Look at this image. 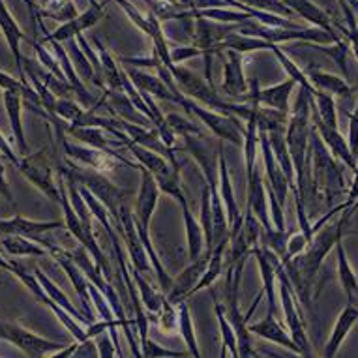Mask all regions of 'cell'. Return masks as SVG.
I'll return each mask as SVG.
<instances>
[{
	"label": "cell",
	"mask_w": 358,
	"mask_h": 358,
	"mask_svg": "<svg viewBox=\"0 0 358 358\" xmlns=\"http://www.w3.org/2000/svg\"><path fill=\"white\" fill-rule=\"evenodd\" d=\"M352 206L345 208V212L341 214L340 220H336L334 223H324L323 229L319 231L317 235H313L311 242L308 244L304 252L291 259L289 263H285V272H287L289 280L293 283L296 299H300L306 306L310 304V294L315 276H317L319 268L323 264L324 257L329 255V252L336 246V242L343 236V225L347 223L349 216H351Z\"/></svg>",
	"instance_id": "cell-1"
},
{
	"label": "cell",
	"mask_w": 358,
	"mask_h": 358,
	"mask_svg": "<svg viewBox=\"0 0 358 358\" xmlns=\"http://www.w3.org/2000/svg\"><path fill=\"white\" fill-rule=\"evenodd\" d=\"M60 173L66 178H71L73 182L79 184V186H85L87 189H90L94 197L100 201L101 205L106 206L109 216H111L113 223L118 222L120 217V210L124 206V197H126V192L120 189L118 186L107 178L106 175H101L98 171L90 169L87 165H81L73 162V159L66 158V162L60 167Z\"/></svg>",
	"instance_id": "cell-2"
},
{
	"label": "cell",
	"mask_w": 358,
	"mask_h": 358,
	"mask_svg": "<svg viewBox=\"0 0 358 358\" xmlns=\"http://www.w3.org/2000/svg\"><path fill=\"white\" fill-rule=\"evenodd\" d=\"M310 148L313 189H315V194H323L324 199L332 203L336 197H340L345 192V182H343V175L336 164L334 156L330 154L321 136L317 134V129L313 128V124H311Z\"/></svg>",
	"instance_id": "cell-3"
},
{
	"label": "cell",
	"mask_w": 358,
	"mask_h": 358,
	"mask_svg": "<svg viewBox=\"0 0 358 358\" xmlns=\"http://www.w3.org/2000/svg\"><path fill=\"white\" fill-rule=\"evenodd\" d=\"M176 92V103H180L184 107V111L192 115L195 120H199L210 128V131L217 139L222 141H229L236 147H241L244 143V129L241 126V120L235 115H229V113H220L214 111V109H208V107L201 106L195 100L184 96L178 88H175Z\"/></svg>",
	"instance_id": "cell-4"
},
{
	"label": "cell",
	"mask_w": 358,
	"mask_h": 358,
	"mask_svg": "<svg viewBox=\"0 0 358 358\" xmlns=\"http://www.w3.org/2000/svg\"><path fill=\"white\" fill-rule=\"evenodd\" d=\"M276 280H278V289H280V300H282V310L283 317H285V324L293 341L300 349V357H311V343L308 340V332H306L304 319L300 315L299 306H296V293L291 280H289L285 266L276 259Z\"/></svg>",
	"instance_id": "cell-5"
},
{
	"label": "cell",
	"mask_w": 358,
	"mask_h": 358,
	"mask_svg": "<svg viewBox=\"0 0 358 358\" xmlns=\"http://www.w3.org/2000/svg\"><path fill=\"white\" fill-rule=\"evenodd\" d=\"M64 148L66 158L73 159L77 164L87 165L90 169L98 171L101 175H107V173H113V171L117 169L118 165H126L129 169H137L139 171V164H134V162H129L126 159L120 152H106V150H100V148H92L87 147V145H76V143H71L68 137L62 134V136L57 137Z\"/></svg>",
	"instance_id": "cell-6"
},
{
	"label": "cell",
	"mask_w": 358,
	"mask_h": 358,
	"mask_svg": "<svg viewBox=\"0 0 358 358\" xmlns=\"http://www.w3.org/2000/svg\"><path fill=\"white\" fill-rule=\"evenodd\" d=\"M0 340L12 343L17 347L19 351L30 358H41L45 355H55V352L62 351L66 343H57V341L45 340L43 336H38L30 330L23 329L17 323H6L0 321Z\"/></svg>",
	"instance_id": "cell-7"
},
{
	"label": "cell",
	"mask_w": 358,
	"mask_h": 358,
	"mask_svg": "<svg viewBox=\"0 0 358 358\" xmlns=\"http://www.w3.org/2000/svg\"><path fill=\"white\" fill-rule=\"evenodd\" d=\"M17 169L19 173H21L30 184H34L36 188L40 189L41 194L45 195L48 199H51L53 203H60L59 182L55 180L51 165L43 159V150L32 154V156H30V154L21 156V162H19Z\"/></svg>",
	"instance_id": "cell-8"
},
{
	"label": "cell",
	"mask_w": 358,
	"mask_h": 358,
	"mask_svg": "<svg viewBox=\"0 0 358 358\" xmlns=\"http://www.w3.org/2000/svg\"><path fill=\"white\" fill-rule=\"evenodd\" d=\"M261 231H263V227H261L259 220L253 216L250 208H246L244 210V217H242L241 229L236 231L235 235H229L231 253L225 266H231V264L238 263L241 259L250 257L252 250L261 241Z\"/></svg>",
	"instance_id": "cell-9"
},
{
	"label": "cell",
	"mask_w": 358,
	"mask_h": 358,
	"mask_svg": "<svg viewBox=\"0 0 358 358\" xmlns=\"http://www.w3.org/2000/svg\"><path fill=\"white\" fill-rule=\"evenodd\" d=\"M210 252L212 250H205L199 259L189 261L188 266H186L178 276L173 278L169 291L165 293V296H167V300H169L171 304H178V302H182V300H186L188 296H192L194 287L197 285V282H199L201 276H203V272H205L206 264H208Z\"/></svg>",
	"instance_id": "cell-10"
},
{
	"label": "cell",
	"mask_w": 358,
	"mask_h": 358,
	"mask_svg": "<svg viewBox=\"0 0 358 358\" xmlns=\"http://www.w3.org/2000/svg\"><path fill=\"white\" fill-rule=\"evenodd\" d=\"M64 222H36L29 217L21 216V214H13L12 217H2L0 220V236L2 235H21L27 236L30 241L40 244L41 238L48 235L49 231L62 229Z\"/></svg>",
	"instance_id": "cell-11"
},
{
	"label": "cell",
	"mask_w": 358,
	"mask_h": 358,
	"mask_svg": "<svg viewBox=\"0 0 358 358\" xmlns=\"http://www.w3.org/2000/svg\"><path fill=\"white\" fill-rule=\"evenodd\" d=\"M259 148H261V156H263V165H264V176H266V182L264 184L274 192L278 201L285 206V199H287V192H289V182H287V178H285V173H283L280 164H278L276 156H274V152H272L268 137H266V134H264V129L261 128V126H259Z\"/></svg>",
	"instance_id": "cell-12"
},
{
	"label": "cell",
	"mask_w": 358,
	"mask_h": 358,
	"mask_svg": "<svg viewBox=\"0 0 358 358\" xmlns=\"http://www.w3.org/2000/svg\"><path fill=\"white\" fill-rule=\"evenodd\" d=\"M248 182V205L246 208L259 220L263 231H271L274 225L271 222V212H268V194H266V184L263 180V171L257 165L253 167L252 175L246 178Z\"/></svg>",
	"instance_id": "cell-13"
},
{
	"label": "cell",
	"mask_w": 358,
	"mask_h": 358,
	"mask_svg": "<svg viewBox=\"0 0 358 358\" xmlns=\"http://www.w3.org/2000/svg\"><path fill=\"white\" fill-rule=\"evenodd\" d=\"M139 173H141V188H139V194H137L136 201V220L141 223L143 227L150 225V217L156 212V206H158L159 199V186L156 182V178L148 169H145L143 165H139Z\"/></svg>",
	"instance_id": "cell-14"
},
{
	"label": "cell",
	"mask_w": 358,
	"mask_h": 358,
	"mask_svg": "<svg viewBox=\"0 0 358 358\" xmlns=\"http://www.w3.org/2000/svg\"><path fill=\"white\" fill-rule=\"evenodd\" d=\"M311 124H313V128L317 129V134L321 136L323 143L327 145L330 152L334 158H340L347 167H351L352 171L357 169L358 158H355L349 150V145H347L345 137L341 136L340 129L330 128L327 124L317 117V111H315V107H313V101H311Z\"/></svg>",
	"instance_id": "cell-15"
},
{
	"label": "cell",
	"mask_w": 358,
	"mask_h": 358,
	"mask_svg": "<svg viewBox=\"0 0 358 358\" xmlns=\"http://www.w3.org/2000/svg\"><path fill=\"white\" fill-rule=\"evenodd\" d=\"M4 109H6L10 128H12L13 141L17 145L19 156H27L30 152L23 131V92L10 88L4 90Z\"/></svg>",
	"instance_id": "cell-16"
},
{
	"label": "cell",
	"mask_w": 358,
	"mask_h": 358,
	"mask_svg": "<svg viewBox=\"0 0 358 358\" xmlns=\"http://www.w3.org/2000/svg\"><path fill=\"white\" fill-rule=\"evenodd\" d=\"M248 330H250L253 336H259V338H263V340H268L272 341V343H278V345L285 347L289 351H293L294 355H300V349L293 341L291 334H289V330L280 323L278 315H268V313H266V317H264L263 321L248 324Z\"/></svg>",
	"instance_id": "cell-17"
},
{
	"label": "cell",
	"mask_w": 358,
	"mask_h": 358,
	"mask_svg": "<svg viewBox=\"0 0 358 358\" xmlns=\"http://www.w3.org/2000/svg\"><path fill=\"white\" fill-rule=\"evenodd\" d=\"M358 321V304H347L341 313L336 319V324L332 332H330V338L327 341V345H324L323 355L327 358H332L338 355L340 351L341 343L345 341V338L349 336L351 329L355 327V323Z\"/></svg>",
	"instance_id": "cell-18"
},
{
	"label": "cell",
	"mask_w": 358,
	"mask_h": 358,
	"mask_svg": "<svg viewBox=\"0 0 358 358\" xmlns=\"http://www.w3.org/2000/svg\"><path fill=\"white\" fill-rule=\"evenodd\" d=\"M296 83L291 79L287 83H282V85H276V87L264 88V90H259L257 83H255V88H253L252 94V103L255 106L271 107V109H276V111H282L285 115H289V96L293 92V88Z\"/></svg>",
	"instance_id": "cell-19"
},
{
	"label": "cell",
	"mask_w": 358,
	"mask_h": 358,
	"mask_svg": "<svg viewBox=\"0 0 358 358\" xmlns=\"http://www.w3.org/2000/svg\"><path fill=\"white\" fill-rule=\"evenodd\" d=\"M217 188H220V195H222L223 206H225V214H227V225L231 227L244 212L241 214V208H238V203H236L235 188H233V180H231L229 167H227V162H225L222 139H220V184H217Z\"/></svg>",
	"instance_id": "cell-20"
},
{
	"label": "cell",
	"mask_w": 358,
	"mask_h": 358,
	"mask_svg": "<svg viewBox=\"0 0 358 358\" xmlns=\"http://www.w3.org/2000/svg\"><path fill=\"white\" fill-rule=\"evenodd\" d=\"M175 201L182 208L184 225H186V241H188V259L189 261H195V259H199L203 255V252H205V233H203L201 223L192 214V208L188 205L186 194H182Z\"/></svg>",
	"instance_id": "cell-21"
},
{
	"label": "cell",
	"mask_w": 358,
	"mask_h": 358,
	"mask_svg": "<svg viewBox=\"0 0 358 358\" xmlns=\"http://www.w3.org/2000/svg\"><path fill=\"white\" fill-rule=\"evenodd\" d=\"M336 259H338V278H340L341 287L345 291L347 304H358V276L347 259L341 238L336 242Z\"/></svg>",
	"instance_id": "cell-22"
},
{
	"label": "cell",
	"mask_w": 358,
	"mask_h": 358,
	"mask_svg": "<svg viewBox=\"0 0 358 358\" xmlns=\"http://www.w3.org/2000/svg\"><path fill=\"white\" fill-rule=\"evenodd\" d=\"M131 278H134V282H136L137 285V291H139V299H141L143 308L147 310L148 315H152L150 321L156 323V317H158L159 310H162L165 294L162 293V291H158L156 287H152L150 282L145 278V274L137 271V268H134V266H131Z\"/></svg>",
	"instance_id": "cell-23"
},
{
	"label": "cell",
	"mask_w": 358,
	"mask_h": 358,
	"mask_svg": "<svg viewBox=\"0 0 358 358\" xmlns=\"http://www.w3.org/2000/svg\"><path fill=\"white\" fill-rule=\"evenodd\" d=\"M34 274H36V278H38V282L41 283L43 291L48 293V296L53 300L55 304H59L60 308H64V310L70 313L71 317L77 319L79 323L90 324V319H88L87 315L83 313V310H79V308H76V306L71 304L70 299H68V296L64 294V291H62V289H60L59 285H57V283H55L53 280L48 276V274H45V272H41L40 268H34Z\"/></svg>",
	"instance_id": "cell-24"
},
{
	"label": "cell",
	"mask_w": 358,
	"mask_h": 358,
	"mask_svg": "<svg viewBox=\"0 0 358 358\" xmlns=\"http://www.w3.org/2000/svg\"><path fill=\"white\" fill-rule=\"evenodd\" d=\"M0 248L4 250L6 255H12V257H21V255L45 257L48 255V250L41 244L21 235H2L0 236Z\"/></svg>",
	"instance_id": "cell-25"
},
{
	"label": "cell",
	"mask_w": 358,
	"mask_h": 358,
	"mask_svg": "<svg viewBox=\"0 0 358 358\" xmlns=\"http://www.w3.org/2000/svg\"><path fill=\"white\" fill-rule=\"evenodd\" d=\"M229 244V236L227 238H223L216 244V246L212 248L210 252V259H208V264H206L205 272H203V276L201 280L197 282V285L194 287V293H199L203 289L210 287L216 283V280L223 274V253H225V246Z\"/></svg>",
	"instance_id": "cell-26"
},
{
	"label": "cell",
	"mask_w": 358,
	"mask_h": 358,
	"mask_svg": "<svg viewBox=\"0 0 358 358\" xmlns=\"http://www.w3.org/2000/svg\"><path fill=\"white\" fill-rule=\"evenodd\" d=\"M0 29H2V32H4V36H6L8 40V45H10V49H12L13 57H15V60H17V66H19V77H21V81H24V71L23 68H21V55H19V40L23 38V32L19 30L17 23H15V19L10 15V12H8V8L4 6V0H0Z\"/></svg>",
	"instance_id": "cell-27"
},
{
	"label": "cell",
	"mask_w": 358,
	"mask_h": 358,
	"mask_svg": "<svg viewBox=\"0 0 358 358\" xmlns=\"http://www.w3.org/2000/svg\"><path fill=\"white\" fill-rule=\"evenodd\" d=\"M214 310H216L220 334H222V352H220V357H225V351H227L233 358H241V355H238V343H236L235 329H233V324L229 323V319L225 315V308L222 306V302H217L216 300Z\"/></svg>",
	"instance_id": "cell-28"
},
{
	"label": "cell",
	"mask_w": 358,
	"mask_h": 358,
	"mask_svg": "<svg viewBox=\"0 0 358 358\" xmlns=\"http://www.w3.org/2000/svg\"><path fill=\"white\" fill-rule=\"evenodd\" d=\"M176 306V311H178V330H180V336L186 341V347H188V352L192 357L199 358L201 351L199 345H197V338H195V329L194 321H192V313H189V306L186 300L178 302Z\"/></svg>",
	"instance_id": "cell-29"
},
{
	"label": "cell",
	"mask_w": 358,
	"mask_h": 358,
	"mask_svg": "<svg viewBox=\"0 0 358 358\" xmlns=\"http://www.w3.org/2000/svg\"><path fill=\"white\" fill-rule=\"evenodd\" d=\"M223 92L229 98H242L246 96V79L242 76L241 62L236 57H231L229 64L225 68V79H223Z\"/></svg>",
	"instance_id": "cell-30"
},
{
	"label": "cell",
	"mask_w": 358,
	"mask_h": 358,
	"mask_svg": "<svg viewBox=\"0 0 358 358\" xmlns=\"http://www.w3.org/2000/svg\"><path fill=\"white\" fill-rule=\"evenodd\" d=\"M131 76H134V83L137 85L139 92L148 96H158L159 100L175 101L176 103V92L169 90V87L165 83H162L152 76H145V73H131Z\"/></svg>",
	"instance_id": "cell-31"
},
{
	"label": "cell",
	"mask_w": 358,
	"mask_h": 358,
	"mask_svg": "<svg viewBox=\"0 0 358 358\" xmlns=\"http://www.w3.org/2000/svg\"><path fill=\"white\" fill-rule=\"evenodd\" d=\"M313 107H315V111H317V117L321 118L327 126L338 129V111H336L334 98H332V96L315 90V92H313Z\"/></svg>",
	"instance_id": "cell-32"
},
{
	"label": "cell",
	"mask_w": 358,
	"mask_h": 358,
	"mask_svg": "<svg viewBox=\"0 0 358 358\" xmlns=\"http://www.w3.org/2000/svg\"><path fill=\"white\" fill-rule=\"evenodd\" d=\"M12 274L17 278L19 282L23 283L24 287L29 289L30 293L34 294L36 299L40 300L41 304H45V302H48V300H49L48 293L43 291V287H41V283L38 282L36 274H32V272H29V271H24L23 266L15 263V261H12Z\"/></svg>",
	"instance_id": "cell-33"
},
{
	"label": "cell",
	"mask_w": 358,
	"mask_h": 358,
	"mask_svg": "<svg viewBox=\"0 0 358 358\" xmlns=\"http://www.w3.org/2000/svg\"><path fill=\"white\" fill-rule=\"evenodd\" d=\"M165 122L169 126V129L173 134H180L182 136H188V134H203V129L194 122V120H189L186 117H180V115H176V113H169L167 117H165Z\"/></svg>",
	"instance_id": "cell-34"
},
{
	"label": "cell",
	"mask_w": 358,
	"mask_h": 358,
	"mask_svg": "<svg viewBox=\"0 0 358 358\" xmlns=\"http://www.w3.org/2000/svg\"><path fill=\"white\" fill-rule=\"evenodd\" d=\"M156 323L167 334L178 329V311H176V306L171 304L169 300H167V296H165L164 304H162V310H159L158 317H156Z\"/></svg>",
	"instance_id": "cell-35"
},
{
	"label": "cell",
	"mask_w": 358,
	"mask_h": 358,
	"mask_svg": "<svg viewBox=\"0 0 358 358\" xmlns=\"http://www.w3.org/2000/svg\"><path fill=\"white\" fill-rule=\"evenodd\" d=\"M313 81L317 83L319 88L324 90V92H332V94L340 96L351 94V90H349V87H347L345 83L334 76H313Z\"/></svg>",
	"instance_id": "cell-36"
},
{
	"label": "cell",
	"mask_w": 358,
	"mask_h": 358,
	"mask_svg": "<svg viewBox=\"0 0 358 358\" xmlns=\"http://www.w3.org/2000/svg\"><path fill=\"white\" fill-rule=\"evenodd\" d=\"M186 355H189V352L171 351V349H165V347L158 345V343H156V341H152V340H147L141 345V357H147V358H156V357L180 358V357H186Z\"/></svg>",
	"instance_id": "cell-37"
},
{
	"label": "cell",
	"mask_w": 358,
	"mask_h": 358,
	"mask_svg": "<svg viewBox=\"0 0 358 358\" xmlns=\"http://www.w3.org/2000/svg\"><path fill=\"white\" fill-rule=\"evenodd\" d=\"M347 145L355 158H358V106L352 113H349V136H347Z\"/></svg>",
	"instance_id": "cell-38"
},
{
	"label": "cell",
	"mask_w": 358,
	"mask_h": 358,
	"mask_svg": "<svg viewBox=\"0 0 358 358\" xmlns=\"http://www.w3.org/2000/svg\"><path fill=\"white\" fill-rule=\"evenodd\" d=\"M122 352L118 351L117 345L113 343L111 336L109 334H100L98 336V357L100 358H113V357H120Z\"/></svg>",
	"instance_id": "cell-39"
},
{
	"label": "cell",
	"mask_w": 358,
	"mask_h": 358,
	"mask_svg": "<svg viewBox=\"0 0 358 358\" xmlns=\"http://www.w3.org/2000/svg\"><path fill=\"white\" fill-rule=\"evenodd\" d=\"M0 199H4L13 210H17V203L13 199L12 188H10V182H8L6 178V165L2 164V162H0Z\"/></svg>",
	"instance_id": "cell-40"
},
{
	"label": "cell",
	"mask_w": 358,
	"mask_h": 358,
	"mask_svg": "<svg viewBox=\"0 0 358 358\" xmlns=\"http://www.w3.org/2000/svg\"><path fill=\"white\" fill-rule=\"evenodd\" d=\"M0 154L6 158L8 162H12L15 167H17L19 162H21V156H17V154H15V150H13L12 145L8 143V139L4 137V134H2V131H0Z\"/></svg>",
	"instance_id": "cell-41"
},
{
	"label": "cell",
	"mask_w": 358,
	"mask_h": 358,
	"mask_svg": "<svg viewBox=\"0 0 358 358\" xmlns=\"http://www.w3.org/2000/svg\"><path fill=\"white\" fill-rule=\"evenodd\" d=\"M355 173H357V176H355V182H352L351 189L347 192V201L343 203L345 206H352L355 205V201L358 199V164H357V169H355Z\"/></svg>",
	"instance_id": "cell-42"
},
{
	"label": "cell",
	"mask_w": 358,
	"mask_h": 358,
	"mask_svg": "<svg viewBox=\"0 0 358 358\" xmlns=\"http://www.w3.org/2000/svg\"><path fill=\"white\" fill-rule=\"evenodd\" d=\"M0 268H2V271L12 272V261H8L6 255L2 252H0Z\"/></svg>",
	"instance_id": "cell-43"
}]
</instances>
